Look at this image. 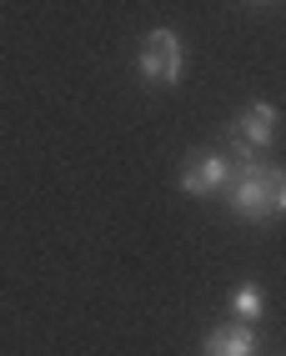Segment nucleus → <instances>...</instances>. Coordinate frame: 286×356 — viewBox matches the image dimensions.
Here are the masks:
<instances>
[{
  "mask_svg": "<svg viewBox=\"0 0 286 356\" xmlns=\"http://www.w3.org/2000/svg\"><path fill=\"white\" fill-rule=\"evenodd\" d=\"M226 211L236 221H246V226H267L276 216H286V165H271V161H236V171L226 181V191H221Z\"/></svg>",
  "mask_w": 286,
  "mask_h": 356,
  "instance_id": "nucleus-1",
  "label": "nucleus"
},
{
  "mask_svg": "<svg viewBox=\"0 0 286 356\" xmlns=\"http://www.w3.org/2000/svg\"><path fill=\"white\" fill-rule=\"evenodd\" d=\"M136 76L146 86H156V90L181 86V76H186V45H181V35L171 26L146 31V40H141V51H136Z\"/></svg>",
  "mask_w": 286,
  "mask_h": 356,
  "instance_id": "nucleus-2",
  "label": "nucleus"
},
{
  "mask_svg": "<svg viewBox=\"0 0 286 356\" xmlns=\"http://www.w3.org/2000/svg\"><path fill=\"white\" fill-rule=\"evenodd\" d=\"M231 171H236V161H231L226 151H196V156H186L176 186H181L191 201H206V196H221V191H226Z\"/></svg>",
  "mask_w": 286,
  "mask_h": 356,
  "instance_id": "nucleus-3",
  "label": "nucleus"
},
{
  "mask_svg": "<svg viewBox=\"0 0 286 356\" xmlns=\"http://www.w3.org/2000/svg\"><path fill=\"white\" fill-rule=\"evenodd\" d=\"M276 131H281V111H276L271 101H251V106L231 121V146H236V156H241V161H251L256 151L276 146Z\"/></svg>",
  "mask_w": 286,
  "mask_h": 356,
  "instance_id": "nucleus-4",
  "label": "nucleus"
},
{
  "mask_svg": "<svg viewBox=\"0 0 286 356\" xmlns=\"http://www.w3.org/2000/svg\"><path fill=\"white\" fill-rule=\"evenodd\" d=\"M256 351H261V341L246 321H221L201 337V356H256Z\"/></svg>",
  "mask_w": 286,
  "mask_h": 356,
  "instance_id": "nucleus-5",
  "label": "nucleus"
},
{
  "mask_svg": "<svg viewBox=\"0 0 286 356\" xmlns=\"http://www.w3.org/2000/svg\"><path fill=\"white\" fill-rule=\"evenodd\" d=\"M267 316V291L256 286V281H241V286H231V321H261Z\"/></svg>",
  "mask_w": 286,
  "mask_h": 356,
  "instance_id": "nucleus-6",
  "label": "nucleus"
},
{
  "mask_svg": "<svg viewBox=\"0 0 286 356\" xmlns=\"http://www.w3.org/2000/svg\"><path fill=\"white\" fill-rule=\"evenodd\" d=\"M251 6H276V0H251Z\"/></svg>",
  "mask_w": 286,
  "mask_h": 356,
  "instance_id": "nucleus-7",
  "label": "nucleus"
}]
</instances>
